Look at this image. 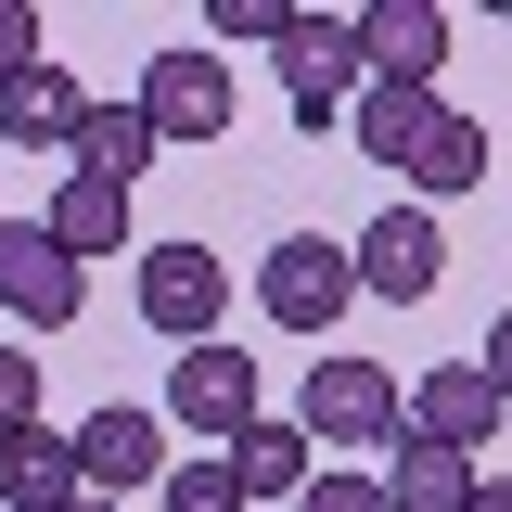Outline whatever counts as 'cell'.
I'll use <instances>...</instances> for the list:
<instances>
[{
  "label": "cell",
  "instance_id": "7",
  "mask_svg": "<svg viewBox=\"0 0 512 512\" xmlns=\"http://www.w3.org/2000/svg\"><path fill=\"white\" fill-rule=\"evenodd\" d=\"M141 128L154 141H218L231 128V52H141Z\"/></svg>",
  "mask_w": 512,
  "mask_h": 512
},
{
  "label": "cell",
  "instance_id": "13",
  "mask_svg": "<svg viewBox=\"0 0 512 512\" xmlns=\"http://www.w3.org/2000/svg\"><path fill=\"white\" fill-rule=\"evenodd\" d=\"M346 128H359V154L372 167H423V141L448 128V90H384V77H359V103H346Z\"/></svg>",
  "mask_w": 512,
  "mask_h": 512
},
{
  "label": "cell",
  "instance_id": "20",
  "mask_svg": "<svg viewBox=\"0 0 512 512\" xmlns=\"http://www.w3.org/2000/svg\"><path fill=\"white\" fill-rule=\"evenodd\" d=\"M154 512H244V487H231V461H167Z\"/></svg>",
  "mask_w": 512,
  "mask_h": 512
},
{
  "label": "cell",
  "instance_id": "17",
  "mask_svg": "<svg viewBox=\"0 0 512 512\" xmlns=\"http://www.w3.org/2000/svg\"><path fill=\"white\" fill-rule=\"evenodd\" d=\"M0 500H13V512H64V500H77V448H64L52 423L0 436Z\"/></svg>",
  "mask_w": 512,
  "mask_h": 512
},
{
  "label": "cell",
  "instance_id": "11",
  "mask_svg": "<svg viewBox=\"0 0 512 512\" xmlns=\"http://www.w3.org/2000/svg\"><path fill=\"white\" fill-rule=\"evenodd\" d=\"M397 410H410V436H423V448H461V461H487V436L512 423L500 384L474 372V359H436L423 384H397Z\"/></svg>",
  "mask_w": 512,
  "mask_h": 512
},
{
  "label": "cell",
  "instance_id": "27",
  "mask_svg": "<svg viewBox=\"0 0 512 512\" xmlns=\"http://www.w3.org/2000/svg\"><path fill=\"white\" fill-rule=\"evenodd\" d=\"M64 512H128V500H90V487H77V500H64Z\"/></svg>",
  "mask_w": 512,
  "mask_h": 512
},
{
  "label": "cell",
  "instance_id": "19",
  "mask_svg": "<svg viewBox=\"0 0 512 512\" xmlns=\"http://www.w3.org/2000/svg\"><path fill=\"white\" fill-rule=\"evenodd\" d=\"M474 180H487V128L448 103V128L423 141V167H410V205H448V192H474Z\"/></svg>",
  "mask_w": 512,
  "mask_h": 512
},
{
  "label": "cell",
  "instance_id": "12",
  "mask_svg": "<svg viewBox=\"0 0 512 512\" xmlns=\"http://www.w3.org/2000/svg\"><path fill=\"white\" fill-rule=\"evenodd\" d=\"M77 116H90V90L64 77V52H39L26 77H0V141H13V154H64Z\"/></svg>",
  "mask_w": 512,
  "mask_h": 512
},
{
  "label": "cell",
  "instance_id": "9",
  "mask_svg": "<svg viewBox=\"0 0 512 512\" xmlns=\"http://www.w3.org/2000/svg\"><path fill=\"white\" fill-rule=\"evenodd\" d=\"M256 423V359L244 346H180V359H167V436H244Z\"/></svg>",
  "mask_w": 512,
  "mask_h": 512
},
{
  "label": "cell",
  "instance_id": "16",
  "mask_svg": "<svg viewBox=\"0 0 512 512\" xmlns=\"http://www.w3.org/2000/svg\"><path fill=\"white\" fill-rule=\"evenodd\" d=\"M474 487H487V474H474L461 448H423V436L384 448V512H474Z\"/></svg>",
  "mask_w": 512,
  "mask_h": 512
},
{
  "label": "cell",
  "instance_id": "23",
  "mask_svg": "<svg viewBox=\"0 0 512 512\" xmlns=\"http://www.w3.org/2000/svg\"><path fill=\"white\" fill-rule=\"evenodd\" d=\"M39 372H52V359L0 346V436H26V423H39Z\"/></svg>",
  "mask_w": 512,
  "mask_h": 512
},
{
  "label": "cell",
  "instance_id": "14",
  "mask_svg": "<svg viewBox=\"0 0 512 512\" xmlns=\"http://www.w3.org/2000/svg\"><path fill=\"white\" fill-rule=\"evenodd\" d=\"M218 461H231L244 512H256V500H295V487L320 474V448H308V423H295V410H256V423H244L231 448H218Z\"/></svg>",
  "mask_w": 512,
  "mask_h": 512
},
{
  "label": "cell",
  "instance_id": "4",
  "mask_svg": "<svg viewBox=\"0 0 512 512\" xmlns=\"http://www.w3.org/2000/svg\"><path fill=\"white\" fill-rule=\"evenodd\" d=\"M64 448H77V487H90V500H141V487H167V410H141V397L64 423Z\"/></svg>",
  "mask_w": 512,
  "mask_h": 512
},
{
  "label": "cell",
  "instance_id": "22",
  "mask_svg": "<svg viewBox=\"0 0 512 512\" xmlns=\"http://www.w3.org/2000/svg\"><path fill=\"white\" fill-rule=\"evenodd\" d=\"M282 26H295V0H205V39H256L269 52Z\"/></svg>",
  "mask_w": 512,
  "mask_h": 512
},
{
  "label": "cell",
  "instance_id": "15",
  "mask_svg": "<svg viewBox=\"0 0 512 512\" xmlns=\"http://www.w3.org/2000/svg\"><path fill=\"white\" fill-rule=\"evenodd\" d=\"M39 231H52L77 269H90V256H128V192H116V180H90V167H64V180H52V218H39Z\"/></svg>",
  "mask_w": 512,
  "mask_h": 512
},
{
  "label": "cell",
  "instance_id": "2",
  "mask_svg": "<svg viewBox=\"0 0 512 512\" xmlns=\"http://www.w3.org/2000/svg\"><path fill=\"white\" fill-rule=\"evenodd\" d=\"M295 423H308V448H359V461L410 436V410H397V372H384V359H308Z\"/></svg>",
  "mask_w": 512,
  "mask_h": 512
},
{
  "label": "cell",
  "instance_id": "25",
  "mask_svg": "<svg viewBox=\"0 0 512 512\" xmlns=\"http://www.w3.org/2000/svg\"><path fill=\"white\" fill-rule=\"evenodd\" d=\"M474 372L500 384V410H512V308H500V320H487V359H474Z\"/></svg>",
  "mask_w": 512,
  "mask_h": 512
},
{
  "label": "cell",
  "instance_id": "10",
  "mask_svg": "<svg viewBox=\"0 0 512 512\" xmlns=\"http://www.w3.org/2000/svg\"><path fill=\"white\" fill-rule=\"evenodd\" d=\"M448 0H359V77H384V90H436L448 64Z\"/></svg>",
  "mask_w": 512,
  "mask_h": 512
},
{
  "label": "cell",
  "instance_id": "3",
  "mask_svg": "<svg viewBox=\"0 0 512 512\" xmlns=\"http://www.w3.org/2000/svg\"><path fill=\"white\" fill-rule=\"evenodd\" d=\"M269 52H282L295 128H346V103H359V13H295Z\"/></svg>",
  "mask_w": 512,
  "mask_h": 512
},
{
  "label": "cell",
  "instance_id": "8",
  "mask_svg": "<svg viewBox=\"0 0 512 512\" xmlns=\"http://www.w3.org/2000/svg\"><path fill=\"white\" fill-rule=\"evenodd\" d=\"M0 308L26 320V333H64V320L90 308V269H77L39 218H0Z\"/></svg>",
  "mask_w": 512,
  "mask_h": 512
},
{
  "label": "cell",
  "instance_id": "24",
  "mask_svg": "<svg viewBox=\"0 0 512 512\" xmlns=\"http://www.w3.org/2000/svg\"><path fill=\"white\" fill-rule=\"evenodd\" d=\"M39 52H52V26H39V0H0V77H26Z\"/></svg>",
  "mask_w": 512,
  "mask_h": 512
},
{
  "label": "cell",
  "instance_id": "1",
  "mask_svg": "<svg viewBox=\"0 0 512 512\" xmlns=\"http://www.w3.org/2000/svg\"><path fill=\"white\" fill-rule=\"evenodd\" d=\"M359 308V269L333 231H282V244L256 256V320L269 333H333V320Z\"/></svg>",
  "mask_w": 512,
  "mask_h": 512
},
{
  "label": "cell",
  "instance_id": "5",
  "mask_svg": "<svg viewBox=\"0 0 512 512\" xmlns=\"http://www.w3.org/2000/svg\"><path fill=\"white\" fill-rule=\"evenodd\" d=\"M346 269H359V295H384V308H423L448 282V218L436 205H384L372 231L346 244Z\"/></svg>",
  "mask_w": 512,
  "mask_h": 512
},
{
  "label": "cell",
  "instance_id": "18",
  "mask_svg": "<svg viewBox=\"0 0 512 512\" xmlns=\"http://www.w3.org/2000/svg\"><path fill=\"white\" fill-rule=\"evenodd\" d=\"M64 154H77V167H90V180H141V167H154V154H167V141H154V128H141V103H90V116H77V141H64Z\"/></svg>",
  "mask_w": 512,
  "mask_h": 512
},
{
  "label": "cell",
  "instance_id": "26",
  "mask_svg": "<svg viewBox=\"0 0 512 512\" xmlns=\"http://www.w3.org/2000/svg\"><path fill=\"white\" fill-rule=\"evenodd\" d=\"M474 512H512V487H500V474H487V487H474Z\"/></svg>",
  "mask_w": 512,
  "mask_h": 512
},
{
  "label": "cell",
  "instance_id": "21",
  "mask_svg": "<svg viewBox=\"0 0 512 512\" xmlns=\"http://www.w3.org/2000/svg\"><path fill=\"white\" fill-rule=\"evenodd\" d=\"M295 512H384V474L372 461H320L308 487H295Z\"/></svg>",
  "mask_w": 512,
  "mask_h": 512
},
{
  "label": "cell",
  "instance_id": "6",
  "mask_svg": "<svg viewBox=\"0 0 512 512\" xmlns=\"http://www.w3.org/2000/svg\"><path fill=\"white\" fill-rule=\"evenodd\" d=\"M141 320L180 333V346H218V320H231V256L218 244H154L141 256Z\"/></svg>",
  "mask_w": 512,
  "mask_h": 512
}]
</instances>
